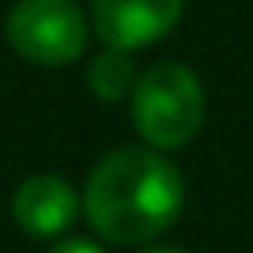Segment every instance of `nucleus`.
Here are the masks:
<instances>
[{
  "mask_svg": "<svg viewBox=\"0 0 253 253\" xmlns=\"http://www.w3.org/2000/svg\"><path fill=\"white\" fill-rule=\"evenodd\" d=\"M182 201V175L164 153L149 145H123L89 171L82 212L101 238L116 246H142L179 220Z\"/></svg>",
  "mask_w": 253,
  "mask_h": 253,
  "instance_id": "f257e3e1",
  "label": "nucleus"
},
{
  "mask_svg": "<svg viewBox=\"0 0 253 253\" xmlns=\"http://www.w3.org/2000/svg\"><path fill=\"white\" fill-rule=\"evenodd\" d=\"M130 116L149 149H182L205 123V89L190 67L157 63L138 75V86L130 93Z\"/></svg>",
  "mask_w": 253,
  "mask_h": 253,
  "instance_id": "f03ea898",
  "label": "nucleus"
},
{
  "mask_svg": "<svg viewBox=\"0 0 253 253\" xmlns=\"http://www.w3.org/2000/svg\"><path fill=\"white\" fill-rule=\"evenodd\" d=\"M8 45L38 67L79 60L89 41V23L75 0H19L4 19Z\"/></svg>",
  "mask_w": 253,
  "mask_h": 253,
  "instance_id": "7ed1b4c3",
  "label": "nucleus"
},
{
  "mask_svg": "<svg viewBox=\"0 0 253 253\" xmlns=\"http://www.w3.org/2000/svg\"><path fill=\"white\" fill-rule=\"evenodd\" d=\"M93 30L116 52L145 48L168 38L182 15V0H93Z\"/></svg>",
  "mask_w": 253,
  "mask_h": 253,
  "instance_id": "20e7f679",
  "label": "nucleus"
},
{
  "mask_svg": "<svg viewBox=\"0 0 253 253\" xmlns=\"http://www.w3.org/2000/svg\"><path fill=\"white\" fill-rule=\"evenodd\" d=\"M82 212V198L60 175H30L11 198V216L30 238H56Z\"/></svg>",
  "mask_w": 253,
  "mask_h": 253,
  "instance_id": "39448f33",
  "label": "nucleus"
},
{
  "mask_svg": "<svg viewBox=\"0 0 253 253\" xmlns=\"http://www.w3.org/2000/svg\"><path fill=\"white\" fill-rule=\"evenodd\" d=\"M86 82H89V93H93V97L116 104V101H123V97L134 93L138 75H134V63L126 60V52L108 48V52H101L93 63H89Z\"/></svg>",
  "mask_w": 253,
  "mask_h": 253,
  "instance_id": "423d86ee",
  "label": "nucleus"
},
{
  "mask_svg": "<svg viewBox=\"0 0 253 253\" xmlns=\"http://www.w3.org/2000/svg\"><path fill=\"white\" fill-rule=\"evenodd\" d=\"M48 253H104L97 242H89V238H63V242H56Z\"/></svg>",
  "mask_w": 253,
  "mask_h": 253,
  "instance_id": "0eeeda50",
  "label": "nucleus"
},
{
  "mask_svg": "<svg viewBox=\"0 0 253 253\" xmlns=\"http://www.w3.org/2000/svg\"><path fill=\"white\" fill-rule=\"evenodd\" d=\"M142 253H190V250H179V246H149Z\"/></svg>",
  "mask_w": 253,
  "mask_h": 253,
  "instance_id": "6e6552de",
  "label": "nucleus"
}]
</instances>
